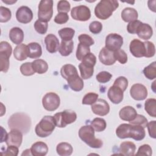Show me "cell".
<instances>
[{
    "mask_svg": "<svg viewBox=\"0 0 156 156\" xmlns=\"http://www.w3.org/2000/svg\"><path fill=\"white\" fill-rule=\"evenodd\" d=\"M155 2L156 1H148L147 4H148V7L151 9V10L153 11L154 12H155Z\"/></svg>",
    "mask_w": 156,
    "mask_h": 156,
    "instance_id": "obj_58",
    "label": "cell"
},
{
    "mask_svg": "<svg viewBox=\"0 0 156 156\" xmlns=\"http://www.w3.org/2000/svg\"><path fill=\"white\" fill-rule=\"evenodd\" d=\"M34 29L40 34H44L48 30V22L43 21L40 20H37L34 23Z\"/></svg>",
    "mask_w": 156,
    "mask_h": 156,
    "instance_id": "obj_39",
    "label": "cell"
},
{
    "mask_svg": "<svg viewBox=\"0 0 156 156\" xmlns=\"http://www.w3.org/2000/svg\"><path fill=\"white\" fill-rule=\"evenodd\" d=\"M91 126L94 130L98 132H100L105 129L107 124L103 118H96L91 122Z\"/></svg>",
    "mask_w": 156,
    "mask_h": 156,
    "instance_id": "obj_36",
    "label": "cell"
},
{
    "mask_svg": "<svg viewBox=\"0 0 156 156\" xmlns=\"http://www.w3.org/2000/svg\"><path fill=\"white\" fill-rule=\"evenodd\" d=\"M112 77V75L107 71H103L100 73H99L96 75V80L99 82L102 83H105L110 81Z\"/></svg>",
    "mask_w": 156,
    "mask_h": 156,
    "instance_id": "obj_48",
    "label": "cell"
},
{
    "mask_svg": "<svg viewBox=\"0 0 156 156\" xmlns=\"http://www.w3.org/2000/svg\"><path fill=\"white\" fill-rule=\"evenodd\" d=\"M46 50L50 53H55L58 51L60 43L57 37L52 34L47 35L44 38Z\"/></svg>",
    "mask_w": 156,
    "mask_h": 156,
    "instance_id": "obj_17",
    "label": "cell"
},
{
    "mask_svg": "<svg viewBox=\"0 0 156 156\" xmlns=\"http://www.w3.org/2000/svg\"><path fill=\"white\" fill-rule=\"evenodd\" d=\"M23 141V134L20 130L11 129L10 132L7 134L5 140L7 146H15L20 147Z\"/></svg>",
    "mask_w": 156,
    "mask_h": 156,
    "instance_id": "obj_15",
    "label": "cell"
},
{
    "mask_svg": "<svg viewBox=\"0 0 156 156\" xmlns=\"http://www.w3.org/2000/svg\"><path fill=\"white\" fill-rule=\"evenodd\" d=\"M90 52V48L89 46L82 44L80 43H79L76 51V57L78 60L82 61L83 58Z\"/></svg>",
    "mask_w": 156,
    "mask_h": 156,
    "instance_id": "obj_37",
    "label": "cell"
},
{
    "mask_svg": "<svg viewBox=\"0 0 156 156\" xmlns=\"http://www.w3.org/2000/svg\"><path fill=\"white\" fill-rule=\"evenodd\" d=\"M18 147L15 146H8L4 154H2V155L6 156H16L18 154Z\"/></svg>",
    "mask_w": 156,
    "mask_h": 156,
    "instance_id": "obj_56",
    "label": "cell"
},
{
    "mask_svg": "<svg viewBox=\"0 0 156 156\" xmlns=\"http://www.w3.org/2000/svg\"><path fill=\"white\" fill-rule=\"evenodd\" d=\"M155 126H156V121H151L149 122H148L147 124V127L148 129V132H149V136L153 138H156Z\"/></svg>",
    "mask_w": 156,
    "mask_h": 156,
    "instance_id": "obj_57",
    "label": "cell"
},
{
    "mask_svg": "<svg viewBox=\"0 0 156 156\" xmlns=\"http://www.w3.org/2000/svg\"><path fill=\"white\" fill-rule=\"evenodd\" d=\"M60 104V97L58 94L53 92L46 93L42 99V104L44 108L49 112H52L57 109Z\"/></svg>",
    "mask_w": 156,
    "mask_h": 156,
    "instance_id": "obj_7",
    "label": "cell"
},
{
    "mask_svg": "<svg viewBox=\"0 0 156 156\" xmlns=\"http://www.w3.org/2000/svg\"><path fill=\"white\" fill-rule=\"evenodd\" d=\"M57 8L58 13H67L70 10L71 5L68 1L65 0H61L58 1Z\"/></svg>",
    "mask_w": 156,
    "mask_h": 156,
    "instance_id": "obj_49",
    "label": "cell"
},
{
    "mask_svg": "<svg viewBox=\"0 0 156 156\" xmlns=\"http://www.w3.org/2000/svg\"><path fill=\"white\" fill-rule=\"evenodd\" d=\"M114 57L116 60H118L121 64H125L127 62V55L122 49H118L113 52Z\"/></svg>",
    "mask_w": 156,
    "mask_h": 156,
    "instance_id": "obj_43",
    "label": "cell"
},
{
    "mask_svg": "<svg viewBox=\"0 0 156 156\" xmlns=\"http://www.w3.org/2000/svg\"><path fill=\"white\" fill-rule=\"evenodd\" d=\"M117 136L121 139L132 138L136 141H141L146 135L144 128L131 124H121L116 129Z\"/></svg>",
    "mask_w": 156,
    "mask_h": 156,
    "instance_id": "obj_1",
    "label": "cell"
},
{
    "mask_svg": "<svg viewBox=\"0 0 156 156\" xmlns=\"http://www.w3.org/2000/svg\"><path fill=\"white\" fill-rule=\"evenodd\" d=\"M82 63L94 67L96 63V57L93 53L90 52L83 58Z\"/></svg>",
    "mask_w": 156,
    "mask_h": 156,
    "instance_id": "obj_53",
    "label": "cell"
},
{
    "mask_svg": "<svg viewBox=\"0 0 156 156\" xmlns=\"http://www.w3.org/2000/svg\"><path fill=\"white\" fill-rule=\"evenodd\" d=\"M136 151L135 144L131 141H124L121 143L119 147L120 154L125 156H132L135 155Z\"/></svg>",
    "mask_w": 156,
    "mask_h": 156,
    "instance_id": "obj_25",
    "label": "cell"
},
{
    "mask_svg": "<svg viewBox=\"0 0 156 156\" xmlns=\"http://www.w3.org/2000/svg\"><path fill=\"white\" fill-rule=\"evenodd\" d=\"M136 34L139 38L144 40H147L153 34L152 28L149 24L141 23L138 26Z\"/></svg>",
    "mask_w": 156,
    "mask_h": 156,
    "instance_id": "obj_19",
    "label": "cell"
},
{
    "mask_svg": "<svg viewBox=\"0 0 156 156\" xmlns=\"http://www.w3.org/2000/svg\"><path fill=\"white\" fill-rule=\"evenodd\" d=\"M152 154V150L151 147L149 144L141 145L138 150V152L135 154L136 155H148L151 156Z\"/></svg>",
    "mask_w": 156,
    "mask_h": 156,
    "instance_id": "obj_51",
    "label": "cell"
},
{
    "mask_svg": "<svg viewBox=\"0 0 156 156\" xmlns=\"http://www.w3.org/2000/svg\"><path fill=\"white\" fill-rule=\"evenodd\" d=\"M12 52V46L7 41H2L0 43V54H3L10 57Z\"/></svg>",
    "mask_w": 156,
    "mask_h": 156,
    "instance_id": "obj_45",
    "label": "cell"
},
{
    "mask_svg": "<svg viewBox=\"0 0 156 156\" xmlns=\"http://www.w3.org/2000/svg\"><path fill=\"white\" fill-rule=\"evenodd\" d=\"M56 126L54 116L50 115L44 116L37 124L35 132L37 136L45 138L50 135Z\"/></svg>",
    "mask_w": 156,
    "mask_h": 156,
    "instance_id": "obj_4",
    "label": "cell"
},
{
    "mask_svg": "<svg viewBox=\"0 0 156 156\" xmlns=\"http://www.w3.org/2000/svg\"><path fill=\"white\" fill-rule=\"evenodd\" d=\"M16 18L18 22L27 24L32 21L33 18V13L29 7L27 6H21L16 10Z\"/></svg>",
    "mask_w": 156,
    "mask_h": 156,
    "instance_id": "obj_13",
    "label": "cell"
},
{
    "mask_svg": "<svg viewBox=\"0 0 156 156\" xmlns=\"http://www.w3.org/2000/svg\"><path fill=\"white\" fill-rule=\"evenodd\" d=\"M145 46V55L144 57L147 58L152 57L155 55V48L153 43L146 41L144 42Z\"/></svg>",
    "mask_w": 156,
    "mask_h": 156,
    "instance_id": "obj_44",
    "label": "cell"
},
{
    "mask_svg": "<svg viewBox=\"0 0 156 156\" xmlns=\"http://www.w3.org/2000/svg\"><path fill=\"white\" fill-rule=\"evenodd\" d=\"M144 109L152 117H156V100L154 98L147 99L144 103Z\"/></svg>",
    "mask_w": 156,
    "mask_h": 156,
    "instance_id": "obj_33",
    "label": "cell"
},
{
    "mask_svg": "<svg viewBox=\"0 0 156 156\" xmlns=\"http://www.w3.org/2000/svg\"><path fill=\"white\" fill-rule=\"evenodd\" d=\"M123 44V38L118 34H108L105 38V47L109 51L115 52L121 48Z\"/></svg>",
    "mask_w": 156,
    "mask_h": 156,
    "instance_id": "obj_9",
    "label": "cell"
},
{
    "mask_svg": "<svg viewBox=\"0 0 156 156\" xmlns=\"http://www.w3.org/2000/svg\"><path fill=\"white\" fill-rule=\"evenodd\" d=\"M123 91L116 86L113 85L110 87L107 92V96L110 101L115 104H119L123 99Z\"/></svg>",
    "mask_w": 156,
    "mask_h": 156,
    "instance_id": "obj_16",
    "label": "cell"
},
{
    "mask_svg": "<svg viewBox=\"0 0 156 156\" xmlns=\"http://www.w3.org/2000/svg\"><path fill=\"white\" fill-rule=\"evenodd\" d=\"M73 48L74 43L72 40L69 41L62 40L59 46L58 51L62 56H68L73 52Z\"/></svg>",
    "mask_w": 156,
    "mask_h": 156,
    "instance_id": "obj_29",
    "label": "cell"
},
{
    "mask_svg": "<svg viewBox=\"0 0 156 156\" xmlns=\"http://www.w3.org/2000/svg\"><path fill=\"white\" fill-rule=\"evenodd\" d=\"M28 57L30 58H38L42 54V49L40 44L37 42H32L27 45Z\"/></svg>",
    "mask_w": 156,
    "mask_h": 156,
    "instance_id": "obj_23",
    "label": "cell"
},
{
    "mask_svg": "<svg viewBox=\"0 0 156 156\" xmlns=\"http://www.w3.org/2000/svg\"><path fill=\"white\" fill-rule=\"evenodd\" d=\"M68 84L71 89L75 91H80L83 88V79L80 78L79 75L67 80Z\"/></svg>",
    "mask_w": 156,
    "mask_h": 156,
    "instance_id": "obj_30",
    "label": "cell"
},
{
    "mask_svg": "<svg viewBox=\"0 0 156 156\" xmlns=\"http://www.w3.org/2000/svg\"><path fill=\"white\" fill-rule=\"evenodd\" d=\"M20 71L23 75L26 76H32L35 73L31 62H26L23 63L20 66Z\"/></svg>",
    "mask_w": 156,
    "mask_h": 156,
    "instance_id": "obj_38",
    "label": "cell"
},
{
    "mask_svg": "<svg viewBox=\"0 0 156 156\" xmlns=\"http://www.w3.org/2000/svg\"><path fill=\"white\" fill-rule=\"evenodd\" d=\"M53 15V1L41 0L38 5V20L48 22L51 19Z\"/></svg>",
    "mask_w": 156,
    "mask_h": 156,
    "instance_id": "obj_6",
    "label": "cell"
},
{
    "mask_svg": "<svg viewBox=\"0 0 156 156\" xmlns=\"http://www.w3.org/2000/svg\"><path fill=\"white\" fill-rule=\"evenodd\" d=\"M26 115L24 113H16L13 115L9 119V128L11 129H18L20 131H24V129L23 128V126L24 124L30 127V122H21L23 119H24L26 117H27Z\"/></svg>",
    "mask_w": 156,
    "mask_h": 156,
    "instance_id": "obj_10",
    "label": "cell"
},
{
    "mask_svg": "<svg viewBox=\"0 0 156 156\" xmlns=\"http://www.w3.org/2000/svg\"><path fill=\"white\" fill-rule=\"evenodd\" d=\"M54 118L56 126L63 128L65 127L66 125L74 122L77 119V115L73 110H65L63 112L55 113Z\"/></svg>",
    "mask_w": 156,
    "mask_h": 156,
    "instance_id": "obj_5",
    "label": "cell"
},
{
    "mask_svg": "<svg viewBox=\"0 0 156 156\" xmlns=\"http://www.w3.org/2000/svg\"><path fill=\"white\" fill-rule=\"evenodd\" d=\"M79 68L80 73L81 77L83 79H90L93 74L94 68L93 66L88 65L87 64L80 63L79 65Z\"/></svg>",
    "mask_w": 156,
    "mask_h": 156,
    "instance_id": "obj_32",
    "label": "cell"
},
{
    "mask_svg": "<svg viewBox=\"0 0 156 156\" xmlns=\"http://www.w3.org/2000/svg\"><path fill=\"white\" fill-rule=\"evenodd\" d=\"M69 20V16L66 13H58L54 18V22L62 24L66 23Z\"/></svg>",
    "mask_w": 156,
    "mask_h": 156,
    "instance_id": "obj_54",
    "label": "cell"
},
{
    "mask_svg": "<svg viewBox=\"0 0 156 156\" xmlns=\"http://www.w3.org/2000/svg\"><path fill=\"white\" fill-rule=\"evenodd\" d=\"M12 17L11 11L7 7H0V22L5 23L9 21Z\"/></svg>",
    "mask_w": 156,
    "mask_h": 156,
    "instance_id": "obj_41",
    "label": "cell"
},
{
    "mask_svg": "<svg viewBox=\"0 0 156 156\" xmlns=\"http://www.w3.org/2000/svg\"><path fill=\"white\" fill-rule=\"evenodd\" d=\"M137 113L136 110L132 106H125L122 108L119 112V116L122 120L126 121H131L135 119Z\"/></svg>",
    "mask_w": 156,
    "mask_h": 156,
    "instance_id": "obj_20",
    "label": "cell"
},
{
    "mask_svg": "<svg viewBox=\"0 0 156 156\" xmlns=\"http://www.w3.org/2000/svg\"><path fill=\"white\" fill-rule=\"evenodd\" d=\"M99 59L100 62L105 65H112L116 62L113 52L109 51L105 47L102 48L99 54Z\"/></svg>",
    "mask_w": 156,
    "mask_h": 156,
    "instance_id": "obj_18",
    "label": "cell"
},
{
    "mask_svg": "<svg viewBox=\"0 0 156 156\" xmlns=\"http://www.w3.org/2000/svg\"><path fill=\"white\" fill-rule=\"evenodd\" d=\"M119 3L115 0H101L96 5L94 14L101 20L108 19L118 7Z\"/></svg>",
    "mask_w": 156,
    "mask_h": 156,
    "instance_id": "obj_2",
    "label": "cell"
},
{
    "mask_svg": "<svg viewBox=\"0 0 156 156\" xmlns=\"http://www.w3.org/2000/svg\"><path fill=\"white\" fill-rule=\"evenodd\" d=\"M32 67L35 73L41 74L45 73L48 69V65L43 59H37L32 62Z\"/></svg>",
    "mask_w": 156,
    "mask_h": 156,
    "instance_id": "obj_31",
    "label": "cell"
},
{
    "mask_svg": "<svg viewBox=\"0 0 156 156\" xmlns=\"http://www.w3.org/2000/svg\"><path fill=\"white\" fill-rule=\"evenodd\" d=\"M142 22H141L139 20H135V21H133L130 22L127 24V32L130 34H136L137 29H138V26H140V24Z\"/></svg>",
    "mask_w": 156,
    "mask_h": 156,
    "instance_id": "obj_55",
    "label": "cell"
},
{
    "mask_svg": "<svg viewBox=\"0 0 156 156\" xmlns=\"http://www.w3.org/2000/svg\"><path fill=\"white\" fill-rule=\"evenodd\" d=\"M92 112L99 116H105L110 112V105L108 102L102 99L98 100L91 105Z\"/></svg>",
    "mask_w": 156,
    "mask_h": 156,
    "instance_id": "obj_12",
    "label": "cell"
},
{
    "mask_svg": "<svg viewBox=\"0 0 156 156\" xmlns=\"http://www.w3.org/2000/svg\"><path fill=\"white\" fill-rule=\"evenodd\" d=\"M113 85L118 87L124 91L128 87V80L125 77L119 76L115 80Z\"/></svg>",
    "mask_w": 156,
    "mask_h": 156,
    "instance_id": "obj_46",
    "label": "cell"
},
{
    "mask_svg": "<svg viewBox=\"0 0 156 156\" xmlns=\"http://www.w3.org/2000/svg\"><path fill=\"white\" fill-rule=\"evenodd\" d=\"M1 130H2V133H1L2 136H1V142L2 143V142H4V141H5L6 138H7V132H6V130H4L2 126L1 127Z\"/></svg>",
    "mask_w": 156,
    "mask_h": 156,
    "instance_id": "obj_59",
    "label": "cell"
},
{
    "mask_svg": "<svg viewBox=\"0 0 156 156\" xmlns=\"http://www.w3.org/2000/svg\"><path fill=\"white\" fill-rule=\"evenodd\" d=\"M2 1L3 2H4V3H5V4H13V3H15V2H16V1H8V0H7V1H4V0H2Z\"/></svg>",
    "mask_w": 156,
    "mask_h": 156,
    "instance_id": "obj_61",
    "label": "cell"
},
{
    "mask_svg": "<svg viewBox=\"0 0 156 156\" xmlns=\"http://www.w3.org/2000/svg\"><path fill=\"white\" fill-rule=\"evenodd\" d=\"M58 34L62 40L69 41L71 40L73 38L75 30L70 27H64L58 31Z\"/></svg>",
    "mask_w": 156,
    "mask_h": 156,
    "instance_id": "obj_34",
    "label": "cell"
},
{
    "mask_svg": "<svg viewBox=\"0 0 156 156\" xmlns=\"http://www.w3.org/2000/svg\"><path fill=\"white\" fill-rule=\"evenodd\" d=\"M129 49L131 54L135 57H143L145 55V46L144 42L138 39H133L129 45Z\"/></svg>",
    "mask_w": 156,
    "mask_h": 156,
    "instance_id": "obj_14",
    "label": "cell"
},
{
    "mask_svg": "<svg viewBox=\"0 0 156 156\" xmlns=\"http://www.w3.org/2000/svg\"><path fill=\"white\" fill-rule=\"evenodd\" d=\"M32 155L31 151H30V149H26L25 151H24V152L22 153L21 155Z\"/></svg>",
    "mask_w": 156,
    "mask_h": 156,
    "instance_id": "obj_60",
    "label": "cell"
},
{
    "mask_svg": "<svg viewBox=\"0 0 156 156\" xmlns=\"http://www.w3.org/2000/svg\"><path fill=\"white\" fill-rule=\"evenodd\" d=\"M71 15L75 20L86 21L90 18L91 12L87 6L80 5L74 7L71 9Z\"/></svg>",
    "mask_w": 156,
    "mask_h": 156,
    "instance_id": "obj_8",
    "label": "cell"
},
{
    "mask_svg": "<svg viewBox=\"0 0 156 156\" xmlns=\"http://www.w3.org/2000/svg\"><path fill=\"white\" fill-rule=\"evenodd\" d=\"M78 40L79 41V43L83 44L85 45H87L89 47L90 46L94 44V41L93 39V38L91 37H90V35L85 34H80L78 37Z\"/></svg>",
    "mask_w": 156,
    "mask_h": 156,
    "instance_id": "obj_50",
    "label": "cell"
},
{
    "mask_svg": "<svg viewBox=\"0 0 156 156\" xmlns=\"http://www.w3.org/2000/svg\"><path fill=\"white\" fill-rule=\"evenodd\" d=\"M137 11L132 7H126L121 12V18L125 22H131L137 20L138 19Z\"/></svg>",
    "mask_w": 156,
    "mask_h": 156,
    "instance_id": "obj_26",
    "label": "cell"
},
{
    "mask_svg": "<svg viewBox=\"0 0 156 156\" xmlns=\"http://www.w3.org/2000/svg\"><path fill=\"white\" fill-rule=\"evenodd\" d=\"M56 151L60 156H69L72 154L73 149L69 143L62 142L57 144L56 147Z\"/></svg>",
    "mask_w": 156,
    "mask_h": 156,
    "instance_id": "obj_28",
    "label": "cell"
},
{
    "mask_svg": "<svg viewBox=\"0 0 156 156\" xmlns=\"http://www.w3.org/2000/svg\"><path fill=\"white\" fill-rule=\"evenodd\" d=\"M98 94L95 93H88L83 96L82 103L84 105H92L98 100Z\"/></svg>",
    "mask_w": 156,
    "mask_h": 156,
    "instance_id": "obj_40",
    "label": "cell"
},
{
    "mask_svg": "<svg viewBox=\"0 0 156 156\" xmlns=\"http://www.w3.org/2000/svg\"><path fill=\"white\" fill-rule=\"evenodd\" d=\"M60 74L62 77L66 80L78 75L76 68L71 64H66L62 66L60 69Z\"/></svg>",
    "mask_w": 156,
    "mask_h": 156,
    "instance_id": "obj_22",
    "label": "cell"
},
{
    "mask_svg": "<svg viewBox=\"0 0 156 156\" xmlns=\"http://www.w3.org/2000/svg\"><path fill=\"white\" fill-rule=\"evenodd\" d=\"M79 136L90 147L101 148L103 145L101 139L95 138L94 130L91 125L82 126L79 130Z\"/></svg>",
    "mask_w": 156,
    "mask_h": 156,
    "instance_id": "obj_3",
    "label": "cell"
},
{
    "mask_svg": "<svg viewBox=\"0 0 156 156\" xmlns=\"http://www.w3.org/2000/svg\"><path fill=\"white\" fill-rule=\"evenodd\" d=\"M155 80H154V82L152 83V90H153V91L154 92V93H155L156 91H155V86H154V83H155Z\"/></svg>",
    "mask_w": 156,
    "mask_h": 156,
    "instance_id": "obj_63",
    "label": "cell"
},
{
    "mask_svg": "<svg viewBox=\"0 0 156 156\" xmlns=\"http://www.w3.org/2000/svg\"><path fill=\"white\" fill-rule=\"evenodd\" d=\"M130 124H133V125H138L143 127V128H145L147 127V124L148 123L147 118L141 115L137 114L136 116H135V119H133L132 121L129 122Z\"/></svg>",
    "mask_w": 156,
    "mask_h": 156,
    "instance_id": "obj_42",
    "label": "cell"
},
{
    "mask_svg": "<svg viewBox=\"0 0 156 156\" xmlns=\"http://www.w3.org/2000/svg\"><path fill=\"white\" fill-rule=\"evenodd\" d=\"M1 71L7 73L9 68V57L3 54H0Z\"/></svg>",
    "mask_w": 156,
    "mask_h": 156,
    "instance_id": "obj_47",
    "label": "cell"
},
{
    "mask_svg": "<svg viewBox=\"0 0 156 156\" xmlns=\"http://www.w3.org/2000/svg\"><path fill=\"white\" fill-rule=\"evenodd\" d=\"M14 57L19 61L24 60L28 57L27 47L24 44H20L17 45L13 51Z\"/></svg>",
    "mask_w": 156,
    "mask_h": 156,
    "instance_id": "obj_27",
    "label": "cell"
},
{
    "mask_svg": "<svg viewBox=\"0 0 156 156\" xmlns=\"http://www.w3.org/2000/svg\"><path fill=\"white\" fill-rule=\"evenodd\" d=\"M143 73L146 78L153 80L156 77V62H153L143 69Z\"/></svg>",
    "mask_w": 156,
    "mask_h": 156,
    "instance_id": "obj_35",
    "label": "cell"
},
{
    "mask_svg": "<svg viewBox=\"0 0 156 156\" xmlns=\"http://www.w3.org/2000/svg\"><path fill=\"white\" fill-rule=\"evenodd\" d=\"M130 94L133 99L136 101H143L147 96V90L144 85L135 83L131 87Z\"/></svg>",
    "mask_w": 156,
    "mask_h": 156,
    "instance_id": "obj_11",
    "label": "cell"
},
{
    "mask_svg": "<svg viewBox=\"0 0 156 156\" xmlns=\"http://www.w3.org/2000/svg\"><path fill=\"white\" fill-rule=\"evenodd\" d=\"M9 38L14 44H20L24 39V32L20 27H13L10 30Z\"/></svg>",
    "mask_w": 156,
    "mask_h": 156,
    "instance_id": "obj_24",
    "label": "cell"
},
{
    "mask_svg": "<svg viewBox=\"0 0 156 156\" xmlns=\"http://www.w3.org/2000/svg\"><path fill=\"white\" fill-rule=\"evenodd\" d=\"M30 151L34 156H44L48 153V147L44 142L37 141L32 145Z\"/></svg>",
    "mask_w": 156,
    "mask_h": 156,
    "instance_id": "obj_21",
    "label": "cell"
},
{
    "mask_svg": "<svg viewBox=\"0 0 156 156\" xmlns=\"http://www.w3.org/2000/svg\"><path fill=\"white\" fill-rule=\"evenodd\" d=\"M102 29V24L101 22L94 21L89 25V30L93 34H99Z\"/></svg>",
    "mask_w": 156,
    "mask_h": 156,
    "instance_id": "obj_52",
    "label": "cell"
},
{
    "mask_svg": "<svg viewBox=\"0 0 156 156\" xmlns=\"http://www.w3.org/2000/svg\"><path fill=\"white\" fill-rule=\"evenodd\" d=\"M1 106H2V108H1V116H2L5 113V110H3V109L2 108H4V109H5V108L4 107V105L2 104V103H1Z\"/></svg>",
    "mask_w": 156,
    "mask_h": 156,
    "instance_id": "obj_62",
    "label": "cell"
}]
</instances>
